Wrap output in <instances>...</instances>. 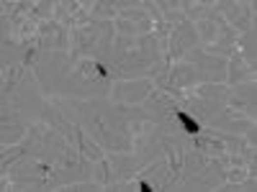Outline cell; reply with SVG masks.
Instances as JSON below:
<instances>
[{
    "label": "cell",
    "instance_id": "obj_1",
    "mask_svg": "<svg viewBox=\"0 0 257 192\" xmlns=\"http://www.w3.org/2000/svg\"><path fill=\"white\" fill-rule=\"evenodd\" d=\"M175 116H177V120H180L183 126H185V131H191V133H198V131H200V126H198V123H196L191 116H188V113H183V110H175Z\"/></svg>",
    "mask_w": 257,
    "mask_h": 192
}]
</instances>
